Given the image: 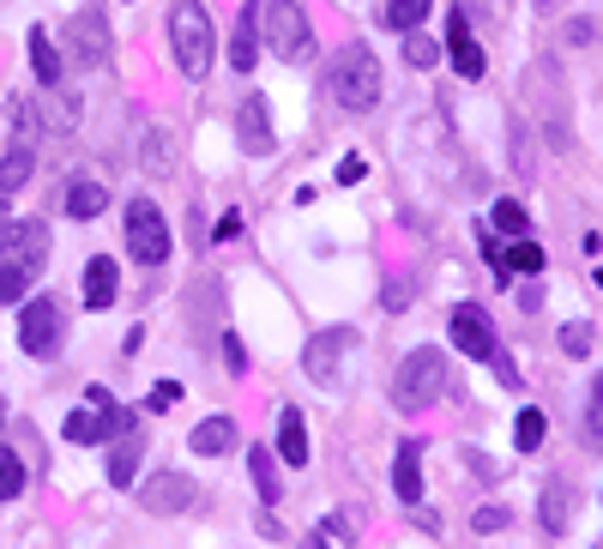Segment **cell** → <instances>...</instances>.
<instances>
[{"label": "cell", "instance_id": "83f0119b", "mask_svg": "<svg viewBox=\"0 0 603 549\" xmlns=\"http://www.w3.org/2000/svg\"><path fill=\"white\" fill-rule=\"evenodd\" d=\"M248 465H254V489H260V501H278V465H272V453H266V447H254Z\"/></svg>", "mask_w": 603, "mask_h": 549}, {"label": "cell", "instance_id": "ac0fdd59", "mask_svg": "<svg viewBox=\"0 0 603 549\" xmlns=\"http://www.w3.org/2000/svg\"><path fill=\"white\" fill-rule=\"evenodd\" d=\"M30 170H37V151H30V139L19 133V139H13V151L0 157V194H19V187L30 182Z\"/></svg>", "mask_w": 603, "mask_h": 549}, {"label": "cell", "instance_id": "5b68a950", "mask_svg": "<svg viewBox=\"0 0 603 549\" xmlns=\"http://www.w3.org/2000/svg\"><path fill=\"white\" fill-rule=\"evenodd\" d=\"M453 344H459L465 356H477V363H495V375L507 380H519V368L507 363V351H501V339H495V320H489L483 308H471V302H465V308H453Z\"/></svg>", "mask_w": 603, "mask_h": 549}, {"label": "cell", "instance_id": "74e56055", "mask_svg": "<svg viewBox=\"0 0 603 549\" xmlns=\"http://www.w3.org/2000/svg\"><path fill=\"white\" fill-rule=\"evenodd\" d=\"M543 520H550L555 532H562V525H567V508H562V484H550V508H543Z\"/></svg>", "mask_w": 603, "mask_h": 549}, {"label": "cell", "instance_id": "d590c367", "mask_svg": "<svg viewBox=\"0 0 603 549\" xmlns=\"http://www.w3.org/2000/svg\"><path fill=\"white\" fill-rule=\"evenodd\" d=\"M175 399H182V387H175V380H158V387H151V399H145V411H170Z\"/></svg>", "mask_w": 603, "mask_h": 549}, {"label": "cell", "instance_id": "d4e9b609", "mask_svg": "<svg viewBox=\"0 0 603 549\" xmlns=\"http://www.w3.org/2000/svg\"><path fill=\"white\" fill-rule=\"evenodd\" d=\"M25 496V459L13 447H0V501H19Z\"/></svg>", "mask_w": 603, "mask_h": 549}, {"label": "cell", "instance_id": "603a6c76", "mask_svg": "<svg viewBox=\"0 0 603 549\" xmlns=\"http://www.w3.org/2000/svg\"><path fill=\"white\" fill-rule=\"evenodd\" d=\"M254 54H260V30H254V19H248V0H242L236 37H230V66H236V73H254Z\"/></svg>", "mask_w": 603, "mask_h": 549}, {"label": "cell", "instance_id": "836d02e7", "mask_svg": "<svg viewBox=\"0 0 603 549\" xmlns=\"http://www.w3.org/2000/svg\"><path fill=\"white\" fill-rule=\"evenodd\" d=\"M350 537H356V532H350L344 520H320V525H315V544H350Z\"/></svg>", "mask_w": 603, "mask_h": 549}, {"label": "cell", "instance_id": "cb8c5ba5", "mask_svg": "<svg viewBox=\"0 0 603 549\" xmlns=\"http://www.w3.org/2000/svg\"><path fill=\"white\" fill-rule=\"evenodd\" d=\"M417 19H429V0H381L386 30H417Z\"/></svg>", "mask_w": 603, "mask_h": 549}, {"label": "cell", "instance_id": "277c9868", "mask_svg": "<svg viewBox=\"0 0 603 549\" xmlns=\"http://www.w3.org/2000/svg\"><path fill=\"white\" fill-rule=\"evenodd\" d=\"M446 392V356L441 351H410L393 375V405L398 411H429Z\"/></svg>", "mask_w": 603, "mask_h": 549}, {"label": "cell", "instance_id": "4fadbf2b", "mask_svg": "<svg viewBox=\"0 0 603 549\" xmlns=\"http://www.w3.org/2000/svg\"><path fill=\"white\" fill-rule=\"evenodd\" d=\"M236 139H242V151H248V157L272 151V103H266V97H248V103H242Z\"/></svg>", "mask_w": 603, "mask_h": 549}, {"label": "cell", "instance_id": "30bf717a", "mask_svg": "<svg viewBox=\"0 0 603 549\" xmlns=\"http://www.w3.org/2000/svg\"><path fill=\"white\" fill-rule=\"evenodd\" d=\"M446 54H453V66H459L465 78H483V49H477V37H471V13L465 7H453L446 13Z\"/></svg>", "mask_w": 603, "mask_h": 549}, {"label": "cell", "instance_id": "ba28073f", "mask_svg": "<svg viewBox=\"0 0 603 549\" xmlns=\"http://www.w3.org/2000/svg\"><path fill=\"white\" fill-rule=\"evenodd\" d=\"M42 254H49V230L30 218H13V223H0V266H30L37 272Z\"/></svg>", "mask_w": 603, "mask_h": 549}, {"label": "cell", "instance_id": "7402d4cb", "mask_svg": "<svg viewBox=\"0 0 603 549\" xmlns=\"http://www.w3.org/2000/svg\"><path fill=\"white\" fill-rule=\"evenodd\" d=\"M103 206H109V187H103V182H73V187H66V218L91 223Z\"/></svg>", "mask_w": 603, "mask_h": 549}, {"label": "cell", "instance_id": "f35d334b", "mask_svg": "<svg viewBox=\"0 0 603 549\" xmlns=\"http://www.w3.org/2000/svg\"><path fill=\"white\" fill-rule=\"evenodd\" d=\"M362 175H368V163H362V157H344V163H339V182H344V187H356Z\"/></svg>", "mask_w": 603, "mask_h": 549}, {"label": "cell", "instance_id": "9a60e30c", "mask_svg": "<svg viewBox=\"0 0 603 549\" xmlns=\"http://www.w3.org/2000/svg\"><path fill=\"white\" fill-rule=\"evenodd\" d=\"M85 405L97 411V429H103V441H115V435H127L133 429V411L121 405L109 387H85Z\"/></svg>", "mask_w": 603, "mask_h": 549}, {"label": "cell", "instance_id": "9c48e42d", "mask_svg": "<svg viewBox=\"0 0 603 549\" xmlns=\"http://www.w3.org/2000/svg\"><path fill=\"white\" fill-rule=\"evenodd\" d=\"M194 501H199V489L182 471H158V477H145V489H139L145 513H182V508H194Z\"/></svg>", "mask_w": 603, "mask_h": 549}, {"label": "cell", "instance_id": "4dcf8cb0", "mask_svg": "<svg viewBox=\"0 0 603 549\" xmlns=\"http://www.w3.org/2000/svg\"><path fill=\"white\" fill-rule=\"evenodd\" d=\"M405 61H410V66H434V61H441L434 37H422V30H405Z\"/></svg>", "mask_w": 603, "mask_h": 549}, {"label": "cell", "instance_id": "8d00e7d4", "mask_svg": "<svg viewBox=\"0 0 603 549\" xmlns=\"http://www.w3.org/2000/svg\"><path fill=\"white\" fill-rule=\"evenodd\" d=\"M223 363H230V375H242V368H248V351H242L236 332H223Z\"/></svg>", "mask_w": 603, "mask_h": 549}, {"label": "cell", "instance_id": "d6a6232c", "mask_svg": "<svg viewBox=\"0 0 603 549\" xmlns=\"http://www.w3.org/2000/svg\"><path fill=\"white\" fill-rule=\"evenodd\" d=\"M591 344H598V332H591L586 320H567V327H562V351H567V356H586Z\"/></svg>", "mask_w": 603, "mask_h": 549}, {"label": "cell", "instance_id": "44dd1931", "mask_svg": "<svg viewBox=\"0 0 603 549\" xmlns=\"http://www.w3.org/2000/svg\"><path fill=\"white\" fill-rule=\"evenodd\" d=\"M139 453H145V447L133 441V429L115 435V453H109V484H115V489H133V477H139Z\"/></svg>", "mask_w": 603, "mask_h": 549}, {"label": "cell", "instance_id": "f1b7e54d", "mask_svg": "<svg viewBox=\"0 0 603 549\" xmlns=\"http://www.w3.org/2000/svg\"><path fill=\"white\" fill-rule=\"evenodd\" d=\"M543 429H550V423H543V411H519V423H513V441H519V453H531V447L543 441Z\"/></svg>", "mask_w": 603, "mask_h": 549}, {"label": "cell", "instance_id": "5bb4252c", "mask_svg": "<svg viewBox=\"0 0 603 549\" xmlns=\"http://www.w3.org/2000/svg\"><path fill=\"white\" fill-rule=\"evenodd\" d=\"M115 290H121V272H115V260L109 254H91L85 260V308H115Z\"/></svg>", "mask_w": 603, "mask_h": 549}, {"label": "cell", "instance_id": "6da1fadb", "mask_svg": "<svg viewBox=\"0 0 603 549\" xmlns=\"http://www.w3.org/2000/svg\"><path fill=\"white\" fill-rule=\"evenodd\" d=\"M327 85L350 115H368V109L381 103V61H374V49H368V42H344V49L332 54Z\"/></svg>", "mask_w": 603, "mask_h": 549}, {"label": "cell", "instance_id": "e575fe53", "mask_svg": "<svg viewBox=\"0 0 603 549\" xmlns=\"http://www.w3.org/2000/svg\"><path fill=\"white\" fill-rule=\"evenodd\" d=\"M501 525H507V508H477L471 513V532L483 537V532H501Z\"/></svg>", "mask_w": 603, "mask_h": 549}, {"label": "cell", "instance_id": "52a82bcc", "mask_svg": "<svg viewBox=\"0 0 603 549\" xmlns=\"http://www.w3.org/2000/svg\"><path fill=\"white\" fill-rule=\"evenodd\" d=\"M61 332H66V320H61V302L54 296H30L19 308V344L30 356H54L61 351Z\"/></svg>", "mask_w": 603, "mask_h": 549}, {"label": "cell", "instance_id": "4316f807", "mask_svg": "<svg viewBox=\"0 0 603 549\" xmlns=\"http://www.w3.org/2000/svg\"><path fill=\"white\" fill-rule=\"evenodd\" d=\"M489 218H495L501 235H525V230H531V211H525L519 199H495V211H489Z\"/></svg>", "mask_w": 603, "mask_h": 549}, {"label": "cell", "instance_id": "7c38bea8", "mask_svg": "<svg viewBox=\"0 0 603 549\" xmlns=\"http://www.w3.org/2000/svg\"><path fill=\"white\" fill-rule=\"evenodd\" d=\"M66 37H73V54H79V66H109V25L103 13H79L73 25H66Z\"/></svg>", "mask_w": 603, "mask_h": 549}, {"label": "cell", "instance_id": "ab89813d", "mask_svg": "<svg viewBox=\"0 0 603 549\" xmlns=\"http://www.w3.org/2000/svg\"><path fill=\"white\" fill-rule=\"evenodd\" d=\"M211 235H218V242H230V235H242V211H223V218H218V230H211Z\"/></svg>", "mask_w": 603, "mask_h": 549}, {"label": "cell", "instance_id": "2e32d148", "mask_svg": "<svg viewBox=\"0 0 603 549\" xmlns=\"http://www.w3.org/2000/svg\"><path fill=\"white\" fill-rule=\"evenodd\" d=\"M278 459H284L290 471L308 465V423H302V411H278Z\"/></svg>", "mask_w": 603, "mask_h": 549}, {"label": "cell", "instance_id": "8992f818", "mask_svg": "<svg viewBox=\"0 0 603 549\" xmlns=\"http://www.w3.org/2000/svg\"><path fill=\"white\" fill-rule=\"evenodd\" d=\"M127 254L139 266H163V260H170V223H163V211L151 206L145 194L127 206Z\"/></svg>", "mask_w": 603, "mask_h": 549}, {"label": "cell", "instance_id": "8fae6325", "mask_svg": "<svg viewBox=\"0 0 603 549\" xmlns=\"http://www.w3.org/2000/svg\"><path fill=\"white\" fill-rule=\"evenodd\" d=\"M350 344H356V332H350V327L315 332V339H308V363H302V368H308V380H320V387H327V380L339 375V356L350 351Z\"/></svg>", "mask_w": 603, "mask_h": 549}, {"label": "cell", "instance_id": "1f68e13d", "mask_svg": "<svg viewBox=\"0 0 603 549\" xmlns=\"http://www.w3.org/2000/svg\"><path fill=\"white\" fill-rule=\"evenodd\" d=\"M586 435L603 447V368H598V380H591V399H586Z\"/></svg>", "mask_w": 603, "mask_h": 549}, {"label": "cell", "instance_id": "ffe728a7", "mask_svg": "<svg viewBox=\"0 0 603 549\" xmlns=\"http://www.w3.org/2000/svg\"><path fill=\"white\" fill-rule=\"evenodd\" d=\"M30 73H37L49 91L61 85V73H66V66H61V49L49 42V30H42V25H30Z\"/></svg>", "mask_w": 603, "mask_h": 549}, {"label": "cell", "instance_id": "7a4b0ae2", "mask_svg": "<svg viewBox=\"0 0 603 549\" xmlns=\"http://www.w3.org/2000/svg\"><path fill=\"white\" fill-rule=\"evenodd\" d=\"M254 7H260L254 30H260V42L278 61H308L315 54V30H308V13H302L296 0H254Z\"/></svg>", "mask_w": 603, "mask_h": 549}, {"label": "cell", "instance_id": "e0dca14e", "mask_svg": "<svg viewBox=\"0 0 603 549\" xmlns=\"http://www.w3.org/2000/svg\"><path fill=\"white\" fill-rule=\"evenodd\" d=\"M393 489H398V501H410V508L422 501V447H417V441H405V447H398Z\"/></svg>", "mask_w": 603, "mask_h": 549}, {"label": "cell", "instance_id": "d6986e66", "mask_svg": "<svg viewBox=\"0 0 603 549\" xmlns=\"http://www.w3.org/2000/svg\"><path fill=\"white\" fill-rule=\"evenodd\" d=\"M187 447H194V453H206V459H223L230 447H236V423H230V417H206L194 435H187Z\"/></svg>", "mask_w": 603, "mask_h": 549}, {"label": "cell", "instance_id": "3957f363", "mask_svg": "<svg viewBox=\"0 0 603 549\" xmlns=\"http://www.w3.org/2000/svg\"><path fill=\"white\" fill-rule=\"evenodd\" d=\"M170 42H175V66H182L187 78H199L211 66V13L199 7V0H175L170 7Z\"/></svg>", "mask_w": 603, "mask_h": 549}, {"label": "cell", "instance_id": "484cf974", "mask_svg": "<svg viewBox=\"0 0 603 549\" xmlns=\"http://www.w3.org/2000/svg\"><path fill=\"white\" fill-rule=\"evenodd\" d=\"M61 435H66L73 447H91V441H103V429H97V411H91V405H85V411H73V417L61 423Z\"/></svg>", "mask_w": 603, "mask_h": 549}, {"label": "cell", "instance_id": "f546056e", "mask_svg": "<svg viewBox=\"0 0 603 549\" xmlns=\"http://www.w3.org/2000/svg\"><path fill=\"white\" fill-rule=\"evenodd\" d=\"M30 278H37L30 266H0V302H19L30 290Z\"/></svg>", "mask_w": 603, "mask_h": 549}]
</instances>
